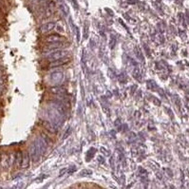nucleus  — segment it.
I'll use <instances>...</instances> for the list:
<instances>
[{
    "label": "nucleus",
    "mask_w": 189,
    "mask_h": 189,
    "mask_svg": "<svg viewBox=\"0 0 189 189\" xmlns=\"http://www.w3.org/2000/svg\"><path fill=\"white\" fill-rule=\"evenodd\" d=\"M69 54H70V53H69V50H59L53 51V52H51V53H49L48 56H46V60L50 63V62H54V61H57V60H60V59L69 57Z\"/></svg>",
    "instance_id": "f257e3e1"
},
{
    "label": "nucleus",
    "mask_w": 189,
    "mask_h": 189,
    "mask_svg": "<svg viewBox=\"0 0 189 189\" xmlns=\"http://www.w3.org/2000/svg\"><path fill=\"white\" fill-rule=\"evenodd\" d=\"M64 81V73L60 71H55L49 75L48 84L50 87L53 86H60Z\"/></svg>",
    "instance_id": "f03ea898"
},
{
    "label": "nucleus",
    "mask_w": 189,
    "mask_h": 189,
    "mask_svg": "<svg viewBox=\"0 0 189 189\" xmlns=\"http://www.w3.org/2000/svg\"><path fill=\"white\" fill-rule=\"evenodd\" d=\"M62 48H64V42H57V43H46L43 48L42 51L45 53H51L53 51L59 50Z\"/></svg>",
    "instance_id": "7ed1b4c3"
},
{
    "label": "nucleus",
    "mask_w": 189,
    "mask_h": 189,
    "mask_svg": "<svg viewBox=\"0 0 189 189\" xmlns=\"http://www.w3.org/2000/svg\"><path fill=\"white\" fill-rule=\"evenodd\" d=\"M29 154H30V157L31 158V160H32L34 163L38 162L39 159H40V157H41L40 151H39L38 147L36 146V144H35L34 142H33V143L30 145V147H29Z\"/></svg>",
    "instance_id": "20e7f679"
},
{
    "label": "nucleus",
    "mask_w": 189,
    "mask_h": 189,
    "mask_svg": "<svg viewBox=\"0 0 189 189\" xmlns=\"http://www.w3.org/2000/svg\"><path fill=\"white\" fill-rule=\"evenodd\" d=\"M10 166V154H8L7 152H2L0 155V168L2 170H8Z\"/></svg>",
    "instance_id": "39448f33"
},
{
    "label": "nucleus",
    "mask_w": 189,
    "mask_h": 189,
    "mask_svg": "<svg viewBox=\"0 0 189 189\" xmlns=\"http://www.w3.org/2000/svg\"><path fill=\"white\" fill-rule=\"evenodd\" d=\"M65 37L63 35H60L59 33H53L49 34L45 37L46 43H57V42H64Z\"/></svg>",
    "instance_id": "423d86ee"
},
{
    "label": "nucleus",
    "mask_w": 189,
    "mask_h": 189,
    "mask_svg": "<svg viewBox=\"0 0 189 189\" xmlns=\"http://www.w3.org/2000/svg\"><path fill=\"white\" fill-rule=\"evenodd\" d=\"M42 123V126L44 127V129L46 130V132L50 134H56L57 133V127L54 125V124H52L51 122L48 121V120H43L41 121Z\"/></svg>",
    "instance_id": "0eeeda50"
},
{
    "label": "nucleus",
    "mask_w": 189,
    "mask_h": 189,
    "mask_svg": "<svg viewBox=\"0 0 189 189\" xmlns=\"http://www.w3.org/2000/svg\"><path fill=\"white\" fill-rule=\"evenodd\" d=\"M69 62H70V58H69V57H66V58H63V59H60V60H57V61H54V62L49 63L48 68H49V69L59 68V67H62V66H65V65L69 64Z\"/></svg>",
    "instance_id": "6e6552de"
},
{
    "label": "nucleus",
    "mask_w": 189,
    "mask_h": 189,
    "mask_svg": "<svg viewBox=\"0 0 189 189\" xmlns=\"http://www.w3.org/2000/svg\"><path fill=\"white\" fill-rule=\"evenodd\" d=\"M50 92L53 95H65L67 94V88L64 87H60V86H53V87H50Z\"/></svg>",
    "instance_id": "1a4fd4ad"
},
{
    "label": "nucleus",
    "mask_w": 189,
    "mask_h": 189,
    "mask_svg": "<svg viewBox=\"0 0 189 189\" xmlns=\"http://www.w3.org/2000/svg\"><path fill=\"white\" fill-rule=\"evenodd\" d=\"M55 26H56V23L54 22H48V23H45L43 24L39 31H40V33L42 34H49L53 29H55Z\"/></svg>",
    "instance_id": "9d476101"
},
{
    "label": "nucleus",
    "mask_w": 189,
    "mask_h": 189,
    "mask_svg": "<svg viewBox=\"0 0 189 189\" xmlns=\"http://www.w3.org/2000/svg\"><path fill=\"white\" fill-rule=\"evenodd\" d=\"M23 160V152L21 150H17L15 152V161H14V167L15 168H21Z\"/></svg>",
    "instance_id": "9b49d317"
},
{
    "label": "nucleus",
    "mask_w": 189,
    "mask_h": 189,
    "mask_svg": "<svg viewBox=\"0 0 189 189\" xmlns=\"http://www.w3.org/2000/svg\"><path fill=\"white\" fill-rule=\"evenodd\" d=\"M30 166V154L29 152H23V160H22V164L21 168L22 169H27Z\"/></svg>",
    "instance_id": "f8f14e48"
},
{
    "label": "nucleus",
    "mask_w": 189,
    "mask_h": 189,
    "mask_svg": "<svg viewBox=\"0 0 189 189\" xmlns=\"http://www.w3.org/2000/svg\"><path fill=\"white\" fill-rule=\"evenodd\" d=\"M40 137L43 139V141L48 144V146H50L51 144H52V140H51V138L48 135V132H44V131H42L41 133H40Z\"/></svg>",
    "instance_id": "ddd939ff"
},
{
    "label": "nucleus",
    "mask_w": 189,
    "mask_h": 189,
    "mask_svg": "<svg viewBox=\"0 0 189 189\" xmlns=\"http://www.w3.org/2000/svg\"><path fill=\"white\" fill-rule=\"evenodd\" d=\"M83 189H87V188H83Z\"/></svg>",
    "instance_id": "4468645a"
},
{
    "label": "nucleus",
    "mask_w": 189,
    "mask_h": 189,
    "mask_svg": "<svg viewBox=\"0 0 189 189\" xmlns=\"http://www.w3.org/2000/svg\"><path fill=\"white\" fill-rule=\"evenodd\" d=\"M0 2H1V0H0Z\"/></svg>",
    "instance_id": "2eb2a0df"
}]
</instances>
